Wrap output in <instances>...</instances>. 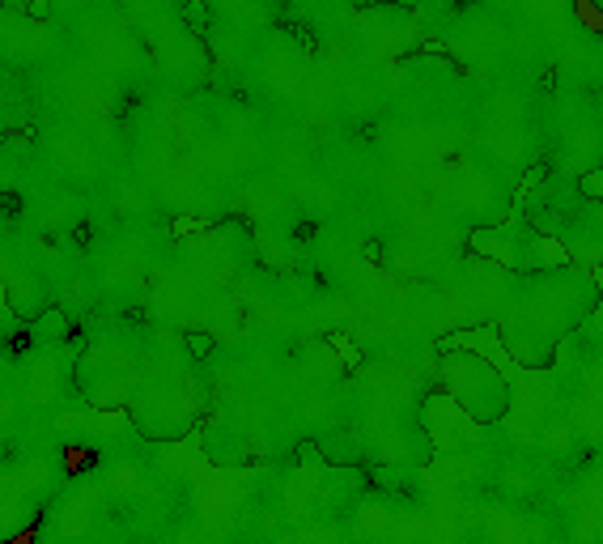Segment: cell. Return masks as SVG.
Listing matches in <instances>:
<instances>
[{
    "mask_svg": "<svg viewBox=\"0 0 603 544\" xmlns=\"http://www.w3.org/2000/svg\"><path fill=\"white\" fill-rule=\"evenodd\" d=\"M192 349H196V353H208V337H192Z\"/></svg>",
    "mask_w": 603,
    "mask_h": 544,
    "instance_id": "obj_1",
    "label": "cell"
}]
</instances>
